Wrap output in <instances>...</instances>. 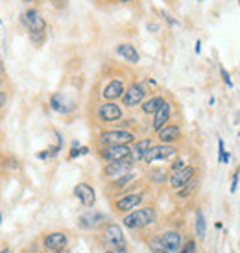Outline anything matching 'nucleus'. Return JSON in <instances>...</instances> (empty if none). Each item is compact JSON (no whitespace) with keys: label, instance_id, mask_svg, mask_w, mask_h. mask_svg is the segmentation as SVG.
I'll use <instances>...</instances> for the list:
<instances>
[{"label":"nucleus","instance_id":"nucleus-1","mask_svg":"<svg viewBox=\"0 0 240 253\" xmlns=\"http://www.w3.org/2000/svg\"><path fill=\"white\" fill-rule=\"evenodd\" d=\"M157 222V209L154 205H141L139 209L127 212L122 216V225L129 231L148 229Z\"/></svg>","mask_w":240,"mask_h":253},{"label":"nucleus","instance_id":"nucleus-2","mask_svg":"<svg viewBox=\"0 0 240 253\" xmlns=\"http://www.w3.org/2000/svg\"><path fill=\"white\" fill-rule=\"evenodd\" d=\"M100 237L102 242L106 244V248L109 252L115 253H127V242L124 237V231L119 224L115 222H106L100 227Z\"/></svg>","mask_w":240,"mask_h":253},{"label":"nucleus","instance_id":"nucleus-3","mask_svg":"<svg viewBox=\"0 0 240 253\" xmlns=\"http://www.w3.org/2000/svg\"><path fill=\"white\" fill-rule=\"evenodd\" d=\"M144 198H146V190H131V192H124V194H120L119 198H115L111 207H113V211L120 216H124L127 212L135 211V209H139L144 202Z\"/></svg>","mask_w":240,"mask_h":253},{"label":"nucleus","instance_id":"nucleus-4","mask_svg":"<svg viewBox=\"0 0 240 253\" xmlns=\"http://www.w3.org/2000/svg\"><path fill=\"white\" fill-rule=\"evenodd\" d=\"M135 133L131 129H122V127H115V129H104L98 135L100 148L104 146H120V144H133Z\"/></svg>","mask_w":240,"mask_h":253},{"label":"nucleus","instance_id":"nucleus-5","mask_svg":"<svg viewBox=\"0 0 240 253\" xmlns=\"http://www.w3.org/2000/svg\"><path fill=\"white\" fill-rule=\"evenodd\" d=\"M177 154H179V150L174 144H161L159 142V144H154V146L150 148L142 161L146 163V165H152V163L157 161H174Z\"/></svg>","mask_w":240,"mask_h":253},{"label":"nucleus","instance_id":"nucleus-6","mask_svg":"<svg viewBox=\"0 0 240 253\" xmlns=\"http://www.w3.org/2000/svg\"><path fill=\"white\" fill-rule=\"evenodd\" d=\"M21 22L22 26L28 30L30 36H37V34H44L46 32V21L36 7H30L26 11L21 13Z\"/></svg>","mask_w":240,"mask_h":253},{"label":"nucleus","instance_id":"nucleus-7","mask_svg":"<svg viewBox=\"0 0 240 253\" xmlns=\"http://www.w3.org/2000/svg\"><path fill=\"white\" fill-rule=\"evenodd\" d=\"M146 85L144 84H139V82H135V84H129L126 87V91L122 94V106L127 107V109H133L137 106H142V102L146 98Z\"/></svg>","mask_w":240,"mask_h":253},{"label":"nucleus","instance_id":"nucleus-8","mask_svg":"<svg viewBox=\"0 0 240 253\" xmlns=\"http://www.w3.org/2000/svg\"><path fill=\"white\" fill-rule=\"evenodd\" d=\"M96 117L102 124H115V122L122 120L124 111L117 102H102L96 109Z\"/></svg>","mask_w":240,"mask_h":253},{"label":"nucleus","instance_id":"nucleus-9","mask_svg":"<svg viewBox=\"0 0 240 253\" xmlns=\"http://www.w3.org/2000/svg\"><path fill=\"white\" fill-rule=\"evenodd\" d=\"M194 177H198V169H196L194 165H187L185 169L177 170V172H172L168 176L170 189H174V190L183 189L185 185H189Z\"/></svg>","mask_w":240,"mask_h":253},{"label":"nucleus","instance_id":"nucleus-10","mask_svg":"<svg viewBox=\"0 0 240 253\" xmlns=\"http://www.w3.org/2000/svg\"><path fill=\"white\" fill-rule=\"evenodd\" d=\"M131 155V144H120V146H104L98 150V157L106 163H115L127 159Z\"/></svg>","mask_w":240,"mask_h":253},{"label":"nucleus","instance_id":"nucleus-11","mask_svg":"<svg viewBox=\"0 0 240 253\" xmlns=\"http://www.w3.org/2000/svg\"><path fill=\"white\" fill-rule=\"evenodd\" d=\"M135 167V163L127 157V159H122V161H115V163H106V167L102 169V176L106 179H117V177L124 176L127 172H131Z\"/></svg>","mask_w":240,"mask_h":253},{"label":"nucleus","instance_id":"nucleus-12","mask_svg":"<svg viewBox=\"0 0 240 253\" xmlns=\"http://www.w3.org/2000/svg\"><path fill=\"white\" fill-rule=\"evenodd\" d=\"M161 237V244L164 253H179L183 248L185 237L177 229H166L164 233L159 235Z\"/></svg>","mask_w":240,"mask_h":253},{"label":"nucleus","instance_id":"nucleus-13","mask_svg":"<svg viewBox=\"0 0 240 253\" xmlns=\"http://www.w3.org/2000/svg\"><path fill=\"white\" fill-rule=\"evenodd\" d=\"M104 224H106V216L98 211H92V209H87V211H85L83 214H80V218H78V227L83 229V231L100 229Z\"/></svg>","mask_w":240,"mask_h":253},{"label":"nucleus","instance_id":"nucleus-14","mask_svg":"<svg viewBox=\"0 0 240 253\" xmlns=\"http://www.w3.org/2000/svg\"><path fill=\"white\" fill-rule=\"evenodd\" d=\"M42 246L44 252H59V250H67L69 248V235L63 231H52L42 237Z\"/></svg>","mask_w":240,"mask_h":253},{"label":"nucleus","instance_id":"nucleus-15","mask_svg":"<svg viewBox=\"0 0 240 253\" xmlns=\"http://www.w3.org/2000/svg\"><path fill=\"white\" fill-rule=\"evenodd\" d=\"M72 194L76 196V200L83 205L85 209H91V207L96 205V192H94V189H92L89 183H85V181L78 183V185L74 187V190H72Z\"/></svg>","mask_w":240,"mask_h":253},{"label":"nucleus","instance_id":"nucleus-16","mask_svg":"<svg viewBox=\"0 0 240 253\" xmlns=\"http://www.w3.org/2000/svg\"><path fill=\"white\" fill-rule=\"evenodd\" d=\"M170 119H172V104H170V102H164V104L154 113V120H152L154 131L157 133L159 129H162L164 126H168Z\"/></svg>","mask_w":240,"mask_h":253},{"label":"nucleus","instance_id":"nucleus-17","mask_svg":"<svg viewBox=\"0 0 240 253\" xmlns=\"http://www.w3.org/2000/svg\"><path fill=\"white\" fill-rule=\"evenodd\" d=\"M181 135H183V131L177 124H168V126H164L162 129L157 131V139L161 144H174L181 139Z\"/></svg>","mask_w":240,"mask_h":253},{"label":"nucleus","instance_id":"nucleus-18","mask_svg":"<svg viewBox=\"0 0 240 253\" xmlns=\"http://www.w3.org/2000/svg\"><path fill=\"white\" fill-rule=\"evenodd\" d=\"M126 91V85L122 80H111L109 84L104 87V91H102V96L106 102H115V100L122 98V94Z\"/></svg>","mask_w":240,"mask_h":253},{"label":"nucleus","instance_id":"nucleus-19","mask_svg":"<svg viewBox=\"0 0 240 253\" xmlns=\"http://www.w3.org/2000/svg\"><path fill=\"white\" fill-rule=\"evenodd\" d=\"M137 177H139V174H137L135 170H131V172H127V174L117 177V179H111L109 189L115 190V192H126L127 187H129V185H133V183L137 181Z\"/></svg>","mask_w":240,"mask_h":253},{"label":"nucleus","instance_id":"nucleus-20","mask_svg":"<svg viewBox=\"0 0 240 253\" xmlns=\"http://www.w3.org/2000/svg\"><path fill=\"white\" fill-rule=\"evenodd\" d=\"M152 146H154L152 139H139V141H135L133 144H131V155H129V159L133 163L142 161L146 152H148Z\"/></svg>","mask_w":240,"mask_h":253},{"label":"nucleus","instance_id":"nucleus-21","mask_svg":"<svg viewBox=\"0 0 240 253\" xmlns=\"http://www.w3.org/2000/svg\"><path fill=\"white\" fill-rule=\"evenodd\" d=\"M50 107L56 113H69L74 109L72 102H69V98L65 96L63 92H54V94L50 96Z\"/></svg>","mask_w":240,"mask_h":253},{"label":"nucleus","instance_id":"nucleus-22","mask_svg":"<svg viewBox=\"0 0 240 253\" xmlns=\"http://www.w3.org/2000/svg\"><path fill=\"white\" fill-rule=\"evenodd\" d=\"M117 54H119L120 57H124L127 63L135 65L141 61V56H139L137 48H135L133 44H129V42H122V44H119V46H117Z\"/></svg>","mask_w":240,"mask_h":253},{"label":"nucleus","instance_id":"nucleus-23","mask_svg":"<svg viewBox=\"0 0 240 253\" xmlns=\"http://www.w3.org/2000/svg\"><path fill=\"white\" fill-rule=\"evenodd\" d=\"M164 102H166V100L162 98V96L156 94V96H152V98L144 100V102H142V106H141V109H142V113H144V115H154V113H156L157 109L164 104Z\"/></svg>","mask_w":240,"mask_h":253},{"label":"nucleus","instance_id":"nucleus-24","mask_svg":"<svg viewBox=\"0 0 240 253\" xmlns=\"http://www.w3.org/2000/svg\"><path fill=\"white\" fill-rule=\"evenodd\" d=\"M194 227H196V239L203 240L205 231H207V224H205V214L201 209L196 211V222H194Z\"/></svg>","mask_w":240,"mask_h":253},{"label":"nucleus","instance_id":"nucleus-25","mask_svg":"<svg viewBox=\"0 0 240 253\" xmlns=\"http://www.w3.org/2000/svg\"><path fill=\"white\" fill-rule=\"evenodd\" d=\"M198 189V177H194L189 185H185L183 189H179L176 192V198L177 200H187V198H191L192 196V192Z\"/></svg>","mask_w":240,"mask_h":253},{"label":"nucleus","instance_id":"nucleus-26","mask_svg":"<svg viewBox=\"0 0 240 253\" xmlns=\"http://www.w3.org/2000/svg\"><path fill=\"white\" fill-rule=\"evenodd\" d=\"M168 172L162 169H154L152 172H150V181L156 183V185H162V183H168Z\"/></svg>","mask_w":240,"mask_h":253},{"label":"nucleus","instance_id":"nucleus-27","mask_svg":"<svg viewBox=\"0 0 240 253\" xmlns=\"http://www.w3.org/2000/svg\"><path fill=\"white\" fill-rule=\"evenodd\" d=\"M146 244H148L150 252L152 253H164L162 244H161V237H159V235H150L148 239H146Z\"/></svg>","mask_w":240,"mask_h":253},{"label":"nucleus","instance_id":"nucleus-28","mask_svg":"<svg viewBox=\"0 0 240 253\" xmlns=\"http://www.w3.org/2000/svg\"><path fill=\"white\" fill-rule=\"evenodd\" d=\"M229 157H231V155L226 152V142H224V139L220 137L218 139V161L227 165V163H229Z\"/></svg>","mask_w":240,"mask_h":253},{"label":"nucleus","instance_id":"nucleus-29","mask_svg":"<svg viewBox=\"0 0 240 253\" xmlns=\"http://www.w3.org/2000/svg\"><path fill=\"white\" fill-rule=\"evenodd\" d=\"M179 253H198V244H196V239H185L183 242V248H181V252Z\"/></svg>","mask_w":240,"mask_h":253},{"label":"nucleus","instance_id":"nucleus-30","mask_svg":"<svg viewBox=\"0 0 240 253\" xmlns=\"http://www.w3.org/2000/svg\"><path fill=\"white\" fill-rule=\"evenodd\" d=\"M220 76H222V82L226 84V87L233 89V80H231V76H229V72L226 71V67H222V65H220Z\"/></svg>","mask_w":240,"mask_h":253},{"label":"nucleus","instance_id":"nucleus-31","mask_svg":"<svg viewBox=\"0 0 240 253\" xmlns=\"http://www.w3.org/2000/svg\"><path fill=\"white\" fill-rule=\"evenodd\" d=\"M187 167V161L185 159H181V157H176L174 161H172V165H170V174L172 172H177V170H181Z\"/></svg>","mask_w":240,"mask_h":253},{"label":"nucleus","instance_id":"nucleus-32","mask_svg":"<svg viewBox=\"0 0 240 253\" xmlns=\"http://www.w3.org/2000/svg\"><path fill=\"white\" fill-rule=\"evenodd\" d=\"M239 176H240V170L237 169V170H235L233 177H231V187H229L231 194H235V192H237V187H239Z\"/></svg>","mask_w":240,"mask_h":253},{"label":"nucleus","instance_id":"nucleus-33","mask_svg":"<svg viewBox=\"0 0 240 253\" xmlns=\"http://www.w3.org/2000/svg\"><path fill=\"white\" fill-rule=\"evenodd\" d=\"M52 2V6L57 7V9H63V7H67V4H69V0H50Z\"/></svg>","mask_w":240,"mask_h":253},{"label":"nucleus","instance_id":"nucleus-34","mask_svg":"<svg viewBox=\"0 0 240 253\" xmlns=\"http://www.w3.org/2000/svg\"><path fill=\"white\" fill-rule=\"evenodd\" d=\"M80 148H81V146H72L71 148V152H69V159H76V157H80V155H81Z\"/></svg>","mask_w":240,"mask_h":253},{"label":"nucleus","instance_id":"nucleus-35","mask_svg":"<svg viewBox=\"0 0 240 253\" xmlns=\"http://www.w3.org/2000/svg\"><path fill=\"white\" fill-rule=\"evenodd\" d=\"M6 102H7V94L6 91H0V109L6 106Z\"/></svg>","mask_w":240,"mask_h":253},{"label":"nucleus","instance_id":"nucleus-36","mask_svg":"<svg viewBox=\"0 0 240 253\" xmlns=\"http://www.w3.org/2000/svg\"><path fill=\"white\" fill-rule=\"evenodd\" d=\"M146 28H148V32H152V34H154V32H157V30H159V24H156V22H148V26H146Z\"/></svg>","mask_w":240,"mask_h":253},{"label":"nucleus","instance_id":"nucleus-37","mask_svg":"<svg viewBox=\"0 0 240 253\" xmlns=\"http://www.w3.org/2000/svg\"><path fill=\"white\" fill-rule=\"evenodd\" d=\"M4 74H6V67H4V61L0 59V80L4 78Z\"/></svg>","mask_w":240,"mask_h":253},{"label":"nucleus","instance_id":"nucleus-38","mask_svg":"<svg viewBox=\"0 0 240 253\" xmlns=\"http://www.w3.org/2000/svg\"><path fill=\"white\" fill-rule=\"evenodd\" d=\"M194 50H196V54H200V52H201V41H200V39L196 41V48H194Z\"/></svg>","mask_w":240,"mask_h":253},{"label":"nucleus","instance_id":"nucleus-39","mask_svg":"<svg viewBox=\"0 0 240 253\" xmlns=\"http://www.w3.org/2000/svg\"><path fill=\"white\" fill-rule=\"evenodd\" d=\"M54 253H71V250L67 248V250H59V252H54Z\"/></svg>","mask_w":240,"mask_h":253},{"label":"nucleus","instance_id":"nucleus-40","mask_svg":"<svg viewBox=\"0 0 240 253\" xmlns=\"http://www.w3.org/2000/svg\"><path fill=\"white\" fill-rule=\"evenodd\" d=\"M214 227H216V229H222L224 225H222V222H216V224H214Z\"/></svg>","mask_w":240,"mask_h":253},{"label":"nucleus","instance_id":"nucleus-41","mask_svg":"<svg viewBox=\"0 0 240 253\" xmlns=\"http://www.w3.org/2000/svg\"><path fill=\"white\" fill-rule=\"evenodd\" d=\"M26 4H34V2H39V0H24Z\"/></svg>","mask_w":240,"mask_h":253},{"label":"nucleus","instance_id":"nucleus-42","mask_svg":"<svg viewBox=\"0 0 240 253\" xmlns=\"http://www.w3.org/2000/svg\"><path fill=\"white\" fill-rule=\"evenodd\" d=\"M0 91H4V82L0 80Z\"/></svg>","mask_w":240,"mask_h":253},{"label":"nucleus","instance_id":"nucleus-43","mask_svg":"<svg viewBox=\"0 0 240 253\" xmlns=\"http://www.w3.org/2000/svg\"><path fill=\"white\" fill-rule=\"evenodd\" d=\"M115 2H122V4H126V2H131V0H115Z\"/></svg>","mask_w":240,"mask_h":253},{"label":"nucleus","instance_id":"nucleus-44","mask_svg":"<svg viewBox=\"0 0 240 253\" xmlns=\"http://www.w3.org/2000/svg\"><path fill=\"white\" fill-rule=\"evenodd\" d=\"M104 253H115V252H109V250H106V252H104Z\"/></svg>","mask_w":240,"mask_h":253},{"label":"nucleus","instance_id":"nucleus-45","mask_svg":"<svg viewBox=\"0 0 240 253\" xmlns=\"http://www.w3.org/2000/svg\"><path fill=\"white\" fill-rule=\"evenodd\" d=\"M0 222H2V214H0Z\"/></svg>","mask_w":240,"mask_h":253},{"label":"nucleus","instance_id":"nucleus-46","mask_svg":"<svg viewBox=\"0 0 240 253\" xmlns=\"http://www.w3.org/2000/svg\"><path fill=\"white\" fill-rule=\"evenodd\" d=\"M41 253H48V252H41Z\"/></svg>","mask_w":240,"mask_h":253},{"label":"nucleus","instance_id":"nucleus-47","mask_svg":"<svg viewBox=\"0 0 240 253\" xmlns=\"http://www.w3.org/2000/svg\"><path fill=\"white\" fill-rule=\"evenodd\" d=\"M198 2H203V0H198Z\"/></svg>","mask_w":240,"mask_h":253},{"label":"nucleus","instance_id":"nucleus-48","mask_svg":"<svg viewBox=\"0 0 240 253\" xmlns=\"http://www.w3.org/2000/svg\"><path fill=\"white\" fill-rule=\"evenodd\" d=\"M239 137H240V131H239Z\"/></svg>","mask_w":240,"mask_h":253},{"label":"nucleus","instance_id":"nucleus-49","mask_svg":"<svg viewBox=\"0 0 240 253\" xmlns=\"http://www.w3.org/2000/svg\"><path fill=\"white\" fill-rule=\"evenodd\" d=\"M239 4H240V0H239Z\"/></svg>","mask_w":240,"mask_h":253}]
</instances>
